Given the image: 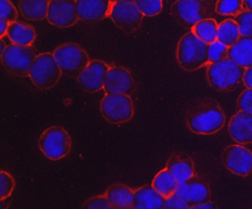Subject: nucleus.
<instances>
[{
    "label": "nucleus",
    "instance_id": "aec40b11",
    "mask_svg": "<svg viewBox=\"0 0 252 209\" xmlns=\"http://www.w3.org/2000/svg\"><path fill=\"white\" fill-rule=\"evenodd\" d=\"M106 198L116 209H132L134 191L127 185L115 183L106 191Z\"/></svg>",
    "mask_w": 252,
    "mask_h": 209
},
{
    "label": "nucleus",
    "instance_id": "cd10ccee",
    "mask_svg": "<svg viewBox=\"0 0 252 209\" xmlns=\"http://www.w3.org/2000/svg\"><path fill=\"white\" fill-rule=\"evenodd\" d=\"M228 53V47L220 42L219 40H216L212 43H209L207 46V56L209 59V63L217 62L219 60L226 59Z\"/></svg>",
    "mask_w": 252,
    "mask_h": 209
},
{
    "label": "nucleus",
    "instance_id": "c85d7f7f",
    "mask_svg": "<svg viewBox=\"0 0 252 209\" xmlns=\"http://www.w3.org/2000/svg\"><path fill=\"white\" fill-rule=\"evenodd\" d=\"M234 20L238 23L240 35L242 37L252 38V10L245 9L234 17Z\"/></svg>",
    "mask_w": 252,
    "mask_h": 209
},
{
    "label": "nucleus",
    "instance_id": "7c9ffc66",
    "mask_svg": "<svg viewBox=\"0 0 252 209\" xmlns=\"http://www.w3.org/2000/svg\"><path fill=\"white\" fill-rule=\"evenodd\" d=\"M15 188L13 177L6 171L0 172V199L1 201L7 199L12 195Z\"/></svg>",
    "mask_w": 252,
    "mask_h": 209
},
{
    "label": "nucleus",
    "instance_id": "a211bd4d",
    "mask_svg": "<svg viewBox=\"0 0 252 209\" xmlns=\"http://www.w3.org/2000/svg\"><path fill=\"white\" fill-rule=\"evenodd\" d=\"M169 171L178 183H183L195 176V168L192 158L186 154H174L166 163Z\"/></svg>",
    "mask_w": 252,
    "mask_h": 209
},
{
    "label": "nucleus",
    "instance_id": "bb28decb",
    "mask_svg": "<svg viewBox=\"0 0 252 209\" xmlns=\"http://www.w3.org/2000/svg\"><path fill=\"white\" fill-rule=\"evenodd\" d=\"M245 9L242 0H218L215 6L216 13L226 17H236Z\"/></svg>",
    "mask_w": 252,
    "mask_h": 209
},
{
    "label": "nucleus",
    "instance_id": "7ed1b4c3",
    "mask_svg": "<svg viewBox=\"0 0 252 209\" xmlns=\"http://www.w3.org/2000/svg\"><path fill=\"white\" fill-rule=\"evenodd\" d=\"M208 44L198 39L192 31L185 34L178 42L176 59L180 67L186 72H194L209 64Z\"/></svg>",
    "mask_w": 252,
    "mask_h": 209
},
{
    "label": "nucleus",
    "instance_id": "f257e3e1",
    "mask_svg": "<svg viewBox=\"0 0 252 209\" xmlns=\"http://www.w3.org/2000/svg\"><path fill=\"white\" fill-rule=\"evenodd\" d=\"M186 122L190 131L209 135L220 131L226 123V114L221 105L213 98L196 100L186 112Z\"/></svg>",
    "mask_w": 252,
    "mask_h": 209
},
{
    "label": "nucleus",
    "instance_id": "72a5a7b5",
    "mask_svg": "<svg viewBox=\"0 0 252 209\" xmlns=\"http://www.w3.org/2000/svg\"><path fill=\"white\" fill-rule=\"evenodd\" d=\"M239 110L252 114V89L247 88L241 92L238 100Z\"/></svg>",
    "mask_w": 252,
    "mask_h": 209
},
{
    "label": "nucleus",
    "instance_id": "9d476101",
    "mask_svg": "<svg viewBox=\"0 0 252 209\" xmlns=\"http://www.w3.org/2000/svg\"><path fill=\"white\" fill-rule=\"evenodd\" d=\"M143 17L136 3L126 0H114L108 15L116 26L128 34L139 29Z\"/></svg>",
    "mask_w": 252,
    "mask_h": 209
},
{
    "label": "nucleus",
    "instance_id": "39448f33",
    "mask_svg": "<svg viewBox=\"0 0 252 209\" xmlns=\"http://www.w3.org/2000/svg\"><path fill=\"white\" fill-rule=\"evenodd\" d=\"M39 147L49 160L57 161L66 157L72 151V139L62 126H51L41 133Z\"/></svg>",
    "mask_w": 252,
    "mask_h": 209
},
{
    "label": "nucleus",
    "instance_id": "20e7f679",
    "mask_svg": "<svg viewBox=\"0 0 252 209\" xmlns=\"http://www.w3.org/2000/svg\"><path fill=\"white\" fill-rule=\"evenodd\" d=\"M63 72L53 53L37 55L29 72V77L35 87L40 90H49L57 85Z\"/></svg>",
    "mask_w": 252,
    "mask_h": 209
},
{
    "label": "nucleus",
    "instance_id": "412c9836",
    "mask_svg": "<svg viewBox=\"0 0 252 209\" xmlns=\"http://www.w3.org/2000/svg\"><path fill=\"white\" fill-rule=\"evenodd\" d=\"M228 58L243 68L252 66V38L240 37L238 41L228 48Z\"/></svg>",
    "mask_w": 252,
    "mask_h": 209
},
{
    "label": "nucleus",
    "instance_id": "f8f14e48",
    "mask_svg": "<svg viewBox=\"0 0 252 209\" xmlns=\"http://www.w3.org/2000/svg\"><path fill=\"white\" fill-rule=\"evenodd\" d=\"M222 161L226 169L239 177H247L252 172V153L244 146L230 145L223 153Z\"/></svg>",
    "mask_w": 252,
    "mask_h": 209
},
{
    "label": "nucleus",
    "instance_id": "6e6552de",
    "mask_svg": "<svg viewBox=\"0 0 252 209\" xmlns=\"http://www.w3.org/2000/svg\"><path fill=\"white\" fill-rule=\"evenodd\" d=\"M36 56L33 47L11 43L1 52V63L11 74L27 77Z\"/></svg>",
    "mask_w": 252,
    "mask_h": 209
},
{
    "label": "nucleus",
    "instance_id": "4c0bfd02",
    "mask_svg": "<svg viewBox=\"0 0 252 209\" xmlns=\"http://www.w3.org/2000/svg\"><path fill=\"white\" fill-rule=\"evenodd\" d=\"M216 206L213 204L212 202L209 201H206V202L200 203L197 205H194L192 206L191 209H215Z\"/></svg>",
    "mask_w": 252,
    "mask_h": 209
},
{
    "label": "nucleus",
    "instance_id": "4be33fe9",
    "mask_svg": "<svg viewBox=\"0 0 252 209\" xmlns=\"http://www.w3.org/2000/svg\"><path fill=\"white\" fill-rule=\"evenodd\" d=\"M7 36L11 43L20 46H32L36 39V31L30 25L14 21L9 23Z\"/></svg>",
    "mask_w": 252,
    "mask_h": 209
},
{
    "label": "nucleus",
    "instance_id": "dca6fc26",
    "mask_svg": "<svg viewBox=\"0 0 252 209\" xmlns=\"http://www.w3.org/2000/svg\"><path fill=\"white\" fill-rule=\"evenodd\" d=\"M79 20L94 23L108 18L112 0H76Z\"/></svg>",
    "mask_w": 252,
    "mask_h": 209
},
{
    "label": "nucleus",
    "instance_id": "58836bf2",
    "mask_svg": "<svg viewBox=\"0 0 252 209\" xmlns=\"http://www.w3.org/2000/svg\"><path fill=\"white\" fill-rule=\"evenodd\" d=\"M242 1H243V3H244L246 9L252 10V0H242Z\"/></svg>",
    "mask_w": 252,
    "mask_h": 209
},
{
    "label": "nucleus",
    "instance_id": "2f4dec72",
    "mask_svg": "<svg viewBox=\"0 0 252 209\" xmlns=\"http://www.w3.org/2000/svg\"><path fill=\"white\" fill-rule=\"evenodd\" d=\"M18 11L10 0H0V19L11 23L18 20Z\"/></svg>",
    "mask_w": 252,
    "mask_h": 209
},
{
    "label": "nucleus",
    "instance_id": "5701e85b",
    "mask_svg": "<svg viewBox=\"0 0 252 209\" xmlns=\"http://www.w3.org/2000/svg\"><path fill=\"white\" fill-rule=\"evenodd\" d=\"M49 3L50 0H20L19 7L26 20L40 21L46 19Z\"/></svg>",
    "mask_w": 252,
    "mask_h": 209
},
{
    "label": "nucleus",
    "instance_id": "393cba45",
    "mask_svg": "<svg viewBox=\"0 0 252 209\" xmlns=\"http://www.w3.org/2000/svg\"><path fill=\"white\" fill-rule=\"evenodd\" d=\"M152 185L161 196L166 198L175 194L179 183L165 168L163 170L159 171L156 175V177L153 179Z\"/></svg>",
    "mask_w": 252,
    "mask_h": 209
},
{
    "label": "nucleus",
    "instance_id": "e433bc0d",
    "mask_svg": "<svg viewBox=\"0 0 252 209\" xmlns=\"http://www.w3.org/2000/svg\"><path fill=\"white\" fill-rule=\"evenodd\" d=\"M9 26V22L7 20L0 19V38L3 39L5 36H7V29Z\"/></svg>",
    "mask_w": 252,
    "mask_h": 209
},
{
    "label": "nucleus",
    "instance_id": "6ab92c4d",
    "mask_svg": "<svg viewBox=\"0 0 252 209\" xmlns=\"http://www.w3.org/2000/svg\"><path fill=\"white\" fill-rule=\"evenodd\" d=\"M165 198L153 185H145L134 191L132 209H163Z\"/></svg>",
    "mask_w": 252,
    "mask_h": 209
},
{
    "label": "nucleus",
    "instance_id": "1a4fd4ad",
    "mask_svg": "<svg viewBox=\"0 0 252 209\" xmlns=\"http://www.w3.org/2000/svg\"><path fill=\"white\" fill-rule=\"evenodd\" d=\"M209 0H177L171 7L174 19L185 27L192 28L198 21L209 18L212 6Z\"/></svg>",
    "mask_w": 252,
    "mask_h": 209
},
{
    "label": "nucleus",
    "instance_id": "2eb2a0df",
    "mask_svg": "<svg viewBox=\"0 0 252 209\" xmlns=\"http://www.w3.org/2000/svg\"><path fill=\"white\" fill-rule=\"evenodd\" d=\"M175 195L185 200L190 207L210 200V189L206 181L199 177L193 176L186 182L179 183Z\"/></svg>",
    "mask_w": 252,
    "mask_h": 209
},
{
    "label": "nucleus",
    "instance_id": "ddd939ff",
    "mask_svg": "<svg viewBox=\"0 0 252 209\" xmlns=\"http://www.w3.org/2000/svg\"><path fill=\"white\" fill-rule=\"evenodd\" d=\"M109 68L110 67L102 60H91L77 78L81 89L90 93L102 90Z\"/></svg>",
    "mask_w": 252,
    "mask_h": 209
},
{
    "label": "nucleus",
    "instance_id": "4468645a",
    "mask_svg": "<svg viewBox=\"0 0 252 209\" xmlns=\"http://www.w3.org/2000/svg\"><path fill=\"white\" fill-rule=\"evenodd\" d=\"M103 90L106 93H120L130 96L135 91V81L131 72L124 67H110L106 73Z\"/></svg>",
    "mask_w": 252,
    "mask_h": 209
},
{
    "label": "nucleus",
    "instance_id": "ea45409f",
    "mask_svg": "<svg viewBox=\"0 0 252 209\" xmlns=\"http://www.w3.org/2000/svg\"><path fill=\"white\" fill-rule=\"evenodd\" d=\"M126 1H130V2H136L137 0H126Z\"/></svg>",
    "mask_w": 252,
    "mask_h": 209
},
{
    "label": "nucleus",
    "instance_id": "b1692460",
    "mask_svg": "<svg viewBox=\"0 0 252 209\" xmlns=\"http://www.w3.org/2000/svg\"><path fill=\"white\" fill-rule=\"evenodd\" d=\"M218 27L219 24L212 18H207L200 20L191 28L192 31L198 39L204 41L206 44L212 43L218 38Z\"/></svg>",
    "mask_w": 252,
    "mask_h": 209
},
{
    "label": "nucleus",
    "instance_id": "9b49d317",
    "mask_svg": "<svg viewBox=\"0 0 252 209\" xmlns=\"http://www.w3.org/2000/svg\"><path fill=\"white\" fill-rule=\"evenodd\" d=\"M47 20L59 28L73 26L79 20L76 0H50Z\"/></svg>",
    "mask_w": 252,
    "mask_h": 209
},
{
    "label": "nucleus",
    "instance_id": "f704fd0d",
    "mask_svg": "<svg viewBox=\"0 0 252 209\" xmlns=\"http://www.w3.org/2000/svg\"><path fill=\"white\" fill-rule=\"evenodd\" d=\"M163 209H190L189 205L180 198L179 196L173 194V196L166 197L163 204Z\"/></svg>",
    "mask_w": 252,
    "mask_h": 209
},
{
    "label": "nucleus",
    "instance_id": "a878e982",
    "mask_svg": "<svg viewBox=\"0 0 252 209\" xmlns=\"http://www.w3.org/2000/svg\"><path fill=\"white\" fill-rule=\"evenodd\" d=\"M241 37L238 23L234 19H227L219 23L217 39L226 46L231 47Z\"/></svg>",
    "mask_w": 252,
    "mask_h": 209
},
{
    "label": "nucleus",
    "instance_id": "c756f323",
    "mask_svg": "<svg viewBox=\"0 0 252 209\" xmlns=\"http://www.w3.org/2000/svg\"><path fill=\"white\" fill-rule=\"evenodd\" d=\"M135 3L145 17L156 16L162 10V0H137Z\"/></svg>",
    "mask_w": 252,
    "mask_h": 209
},
{
    "label": "nucleus",
    "instance_id": "f3484780",
    "mask_svg": "<svg viewBox=\"0 0 252 209\" xmlns=\"http://www.w3.org/2000/svg\"><path fill=\"white\" fill-rule=\"evenodd\" d=\"M228 132L238 144H252V114L238 111L229 122Z\"/></svg>",
    "mask_w": 252,
    "mask_h": 209
},
{
    "label": "nucleus",
    "instance_id": "423d86ee",
    "mask_svg": "<svg viewBox=\"0 0 252 209\" xmlns=\"http://www.w3.org/2000/svg\"><path fill=\"white\" fill-rule=\"evenodd\" d=\"M100 111L109 124H126L134 116L132 99L126 94L106 93L100 103Z\"/></svg>",
    "mask_w": 252,
    "mask_h": 209
},
{
    "label": "nucleus",
    "instance_id": "0eeeda50",
    "mask_svg": "<svg viewBox=\"0 0 252 209\" xmlns=\"http://www.w3.org/2000/svg\"><path fill=\"white\" fill-rule=\"evenodd\" d=\"M53 56L63 73L75 78L90 62L87 53L75 43H65L56 48Z\"/></svg>",
    "mask_w": 252,
    "mask_h": 209
},
{
    "label": "nucleus",
    "instance_id": "c9c22d12",
    "mask_svg": "<svg viewBox=\"0 0 252 209\" xmlns=\"http://www.w3.org/2000/svg\"><path fill=\"white\" fill-rule=\"evenodd\" d=\"M242 81L247 88L252 89V66L245 69Z\"/></svg>",
    "mask_w": 252,
    "mask_h": 209
},
{
    "label": "nucleus",
    "instance_id": "f03ea898",
    "mask_svg": "<svg viewBox=\"0 0 252 209\" xmlns=\"http://www.w3.org/2000/svg\"><path fill=\"white\" fill-rule=\"evenodd\" d=\"M245 68L230 58L209 63L206 77L209 85L219 92H230L242 81Z\"/></svg>",
    "mask_w": 252,
    "mask_h": 209
},
{
    "label": "nucleus",
    "instance_id": "473e14b6",
    "mask_svg": "<svg viewBox=\"0 0 252 209\" xmlns=\"http://www.w3.org/2000/svg\"><path fill=\"white\" fill-rule=\"evenodd\" d=\"M84 209H113L111 204L106 198V195L104 196H94L92 198L88 199L86 203L83 205Z\"/></svg>",
    "mask_w": 252,
    "mask_h": 209
}]
</instances>
